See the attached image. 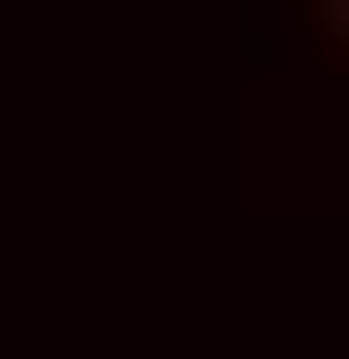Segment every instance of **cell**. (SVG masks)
Listing matches in <instances>:
<instances>
[{
	"mask_svg": "<svg viewBox=\"0 0 349 359\" xmlns=\"http://www.w3.org/2000/svg\"><path fill=\"white\" fill-rule=\"evenodd\" d=\"M322 18H332V36L349 45V0H322Z\"/></svg>",
	"mask_w": 349,
	"mask_h": 359,
	"instance_id": "6da1fadb",
	"label": "cell"
}]
</instances>
